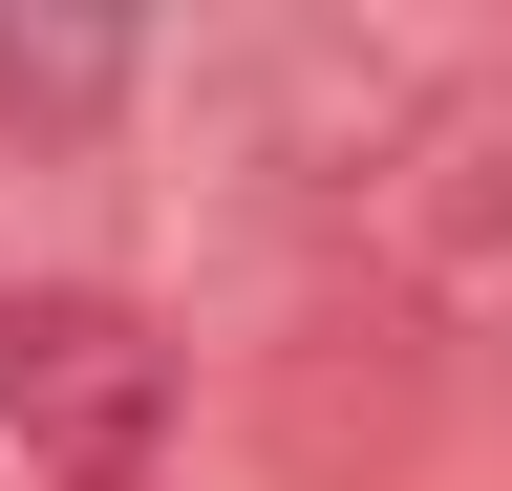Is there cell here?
Here are the masks:
<instances>
[{
	"label": "cell",
	"instance_id": "4",
	"mask_svg": "<svg viewBox=\"0 0 512 491\" xmlns=\"http://www.w3.org/2000/svg\"><path fill=\"white\" fill-rule=\"evenodd\" d=\"M128 86H150V43H107V22H0V150H86Z\"/></svg>",
	"mask_w": 512,
	"mask_h": 491
},
{
	"label": "cell",
	"instance_id": "2",
	"mask_svg": "<svg viewBox=\"0 0 512 491\" xmlns=\"http://www.w3.org/2000/svg\"><path fill=\"white\" fill-rule=\"evenodd\" d=\"M171 406H192V363L128 278H0V449L43 491H150Z\"/></svg>",
	"mask_w": 512,
	"mask_h": 491
},
{
	"label": "cell",
	"instance_id": "1",
	"mask_svg": "<svg viewBox=\"0 0 512 491\" xmlns=\"http://www.w3.org/2000/svg\"><path fill=\"white\" fill-rule=\"evenodd\" d=\"M406 129H427V65L363 43V22H235V43H192V171H235V193H363L384 214Z\"/></svg>",
	"mask_w": 512,
	"mask_h": 491
},
{
	"label": "cell",
	"instance_id": "3",
	"mask_svg": "<svg viewBox=\"0 0 512 491\" xmlns=\"http://www.w3.org/2000/svg\"><path fill=\"white\" fill-rule=\"evenodd\" d=\"M384 278L406 321H512V65L427 86L406 171H384Z\"/></svg>",
	"mask_w": 512,
	"mask_h": 491
}]
</instances>
